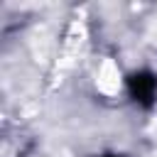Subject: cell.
<instances>
[{"label":"cell","instance_id":"1","mask_svg":"<svg viewBox=\"0 0 157 157\" xmlns=\"http://www.w3.org/2000/svg\"><path fill=\"white\" fill-rule=\"evenodd\" d=\"M96 86L101 93L105 96H115L123 86V78H120V69L113 59H103L101 69H98V76H96Z\"/></svg>","mask_w":157,"mask_h":157}]
</instances>
